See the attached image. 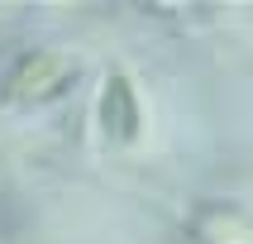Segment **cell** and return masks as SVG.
Instances as JSON below:
<instances>
[{
    "instance_id": "6da1fadb",
    "label": "cell",
    "mask_w": 253,
    "mask_h": 244,
    "mask_svg": "<svg viewBox=\"0 0 253 244\" xmlns=\"http://www.w3.org/2000/svg\"><path fill=\"white\" fill-rule=\"evenodd\" d=\"M72 57L67 53H24L19 62H14L10 82H5V96L14 100H43V96H57L62 86L72 82Z\"/></svg>"
},
{
    "instance_id": "7a4b0ae2",
    "label": "cell",
    "mask_w": 253,
    "mask_h": 244,
    "mask_svg": "<svg viewBox=\"0 0 253 244\" xmlns=\"http://www.w3.org/2000/svg\"><path fill=\"white\" fill-rule=\"evenodd\" d=\"M100 125H105V139L115 144H129L139 134V100H134L129 77H120V72H110V82L100 91Z\"/></svg>"
}]
</instances>
